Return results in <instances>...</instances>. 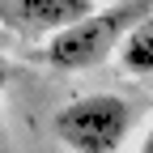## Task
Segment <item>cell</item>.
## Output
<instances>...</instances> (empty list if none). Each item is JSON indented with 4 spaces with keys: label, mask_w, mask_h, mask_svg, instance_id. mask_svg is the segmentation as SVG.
I'll return each mask as SVG.
<instances>
[{
    "label": "cell",
    "mask_w": 153,
    "mask_h": 153,
    "mask_svg": "<svg viewBox=\"0 0 153 153\" xmlns=\"http://www.w3.org/2000/svg\"><path fill=\"white\" fill-rule=\"evenodd\" d=\"M140 153H153V128H149V136H145V145H140Z\"/></svg>",
    "instance_id": "5b68a950"
},
{
    "label": "cell",
    "mask_w": 153,
    "mask_h": 153,
    "mask_svg": "<svg viewBox=\"0 0 153 153\" xmlns=\"http://www.w3.org/2000/svg\"><path fill=\"white\" fill-rule=\"evenodd\" d=\"M119 64L132 76H149L153 72V22H136L119 38Z\"/></svg>",
    "instance_id": "277c9868"
},
{
    "label": "cell",
    "mask_w": 153,
    "mask_h": 153,
    "mask_svg": "<svg viewBox=\"0 0 153 153\" xmlns=\"http://www.w3.org/2000/svg\"><path fill=\"white\" fill-rule=\"evenodd\" d=\"M149 9V0H123L115 9H89L81 22L64 26L60 34H51L47 43V64L51 68H64V72H76V68H89L106 60V55L119 47V38L140 22V13Z\"/></svg>",
    "instance_id": "7a4b0ae2"
},
{
    "label": "cell",
    "mask_w": 153,
    "mask_h": 153,
    "mask_svg": "<svg viewBox=\"0 0 153 153\" xmlns=\"http://www.w3.org/2000/svg\"><path fill=\"white\" fill-rule=\"evenodd\" d=\"M132 102L119 94H81L55 111L51 132L68 153H119L132 136Z\"/></svg>",
    "instance_id": "6da1fadb"
},
{
    "label": "cell",
    "mask_w": 153,
    "mask_h": 153,
    "mask_svg": "<svg viewBox=\"0 0 153 153\" xmlns=\"http://www.w3.org/2000/svg\"><path fill=\"white\" fill-rule=\"evenodd\" d=\"M4 9L17 26L34 34H60L64 26L81 22L94 9V0H4Z\"/></svg>",
    "instance_id": "3957f363"
},
{
    "label": "cell",
    "mask_w": 153,
    "mask_h": 153,
    "mask_svg": "<svg viewBox=\"0 0 153 153\" xmlns=\"http://www.w3.org/2000/svg\"><path fill=\"white\" fill-rule=\"evenodd\" d=\"M0 89H4V64H0Z\"/></svg>",
    "instance_id": "8992f818"
}]
</instances>
